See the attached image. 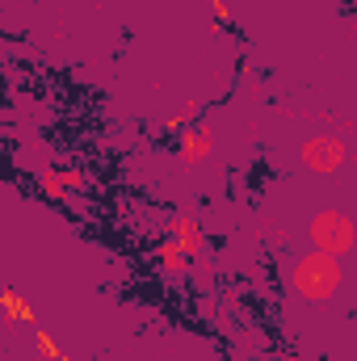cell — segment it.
Returning <instances> with one entry per match:
<instances>
[{"instance_id": "52a82bcc", "label": "cell", "mask_w": 357, "mask_h": 361, "mask_svg": "<svg viewBox=\"0 0 357 361\" xmlns=\"http://www.w3.org/2000/svg\"><path fill=\"white\" fill-rule=\"evenodd\" d=\"M206 4H219V0H206Z\"/></svg>"}, {"instance_id": "7a4b0ae2", "label": "cell", "mask_w": 357, "mask_h": 361, "mask_svg": "<svg viewBox=\"0 0 357 361\" xmlns=\"http://www.w3.org/2000/svg\"><path fill=\"white\" fill-rule=\"evenodd\" d=\"M307 240H311L315 252L345 257V252H353V244H357V227H353V219L341 214V210H320L311 219V227H307Z\"/></svg>"}, {"instance_id": "277c9868", "label": "cell", "mask_w": 357, "mask_h": 361, "mask_svg": "<svg viewBox=\"0 0 357 361\" xmlns=\"http://www.w3.org/2000/svg\"><path fill=\"white\" fill-rule=\"evenodd\" d=\"M169 152H177L185 164H202V160H210V152H214V139H210V130L198 122L189 135H177V139H173V147H169Z\"/></svg>"}, {"instance_id": "3957f363", "label": "cell", "mask_w": 357, "mask_h": 361, "mask_svg": "<svg viewBox=\"0 0 357 361\" xmlns=\"http://www.w3.org/2000/svg\"><path fill=\"white\" fill-rule=\"evenodd\" d=\"M345 156H349V147H345L341 135H311V139L303 143V152H298L303 169H307V173H320V177L337 173V169L345 164Z\"/></svg>"}, {"instance_id": "6da1fadb", "label": "cell", "mask_w": 357, "mask_h": 361, "mask_svg": "<svg viewBox=\"0 0 357 361\" xmlns=\"http://www.w3.org/2000/svg\"><path fill=\"white\" fill-rule=\"evenodd\" d=\"M290 290L307 302H328L337 290H341V257H328V252H303L294 265H290Z\"/></svg>"}, {"instance_id": "8992f818", "label": "cell", "mask_w": 357, "mask_h": 361, "mask_svg": "<svg viewBox=\"0 0 357 361\" xmlns=\"http://www.w3.org/2000/svg\"><path fill=\"white\" fill-rule=\"evenodd\" d=\"M341 17H353V0H341Z\"/></svg>"}, {"instance_id": "5b68a950", "label": "cell", "mask_w": 357, "mask_h": 361, "mask_svg": "<svg viewBox=\"0 0 357 361\" xmlns=\"http://www.w3.org/2000/svg\"><path fill=\"white\" fill-rule=\"evenodd\" d=\"M169 235L177 240V244L185 248V252H189V257H193V252H202V240H206V235H202V227H198L193 219H185V214H181V219H173Z\"/></svg>"}]
</instances>
